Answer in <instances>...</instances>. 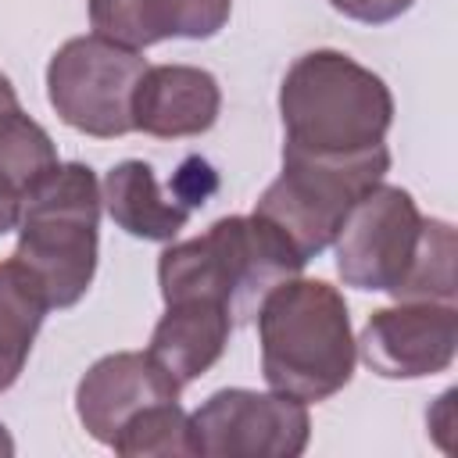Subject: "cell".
Wrapping results in <instances>:
<instances>
[{
  "label": "cell",
  "mask_w": 458,
  "mask_h": 458,
  "mask_svg": "<svg viewBox=\"0 0 458 458\" xmlns=\"http://www.w3.org/2000/svg\"><path fill=\"white\" fill-rule=\"evenodd\" d=\"M336 272L354 290H383L394 301L454 304V225L422 218L415 197L376 182L344 215L336 240Z\"/></svg>",
  "instance_id": "6da1fadb"
},
{
  "label": "cell",
  "mask_w": 458,
  "mask_h": 458,
  "mask_svg": "<svg viewBox=\"0 0 458 458\" xmlns=\"http://www.w3.org/2000/svg\"><path fill=\"white\" fill-rule=\"evenodd\" d=\"M308 261L258 215H225L200 236L172 243L157 258V286L165 304L215 301L233 326L254 322L265 297L301 276Z\"/></svg>",
  "instance_id": "7a4b0ae2"
},
{
  "label": "cell",
  "mask_w": 458,
  "mask_h": 458,
  "mask_svg": "<svg viewBox=\"0 0 458 458\" xmlns=\"http://www.w3.org/2000/svg\"><path fill=\"white\" fill-rule=\"evenodd\" d=\"M261 376L304 404L329 401L354 376V333L344 293L326 279H286L258 308Z\"/></svg>",
  "instance_id": "3957f363"
},
{
  "label": "cell",
  "mask_w": 458,
  "mask_h": 458,
  "mask_svg": "<svg viewBox=\"0 0 458 458\" xmlns=\"http://www.w3.org/2000/svg\"><path fill=\"white\" fill-rule=\"evenodd\" d=\"M286 143L318 157H351L383 147L394 122L390 86L340 50L301 54L279 86Z\"/></svg>",
  "instance_id": "277c9868"
},
{
  "label": "cell",
  "mask_w": 458,
  "mask_h": 458,
  "mask_svg": "<svg viewBox=\"0 0 458 458\" xmlns=\"http://www.w3.org/2000/svg\"><path fill=\"white\" fill-rule=\"evenodd\" d=\"M100 182L89 165L50 168L18 200L14 258L36 276L50 308H72L86 297L97 272Z\"/></svg>",
  "instance_id": "5b68a950"
},
{
  "label": "cell",
  "mask_w": 458,
  "mask_h": 458,
  "mask_svg": "<svg viewBox=\"0 0 458 458\" xmlns=\"http://www.w3.org/2000/svg\"><path fill=\"white\" fill-rule=\"evenodd\" d=\"M386 172V143L351 157H318L283 147V172L265 186V193L254 204V215L265 218L297 250V258L311 261L326 247H333L351 204L365 190L383 182Z\"/></svg>",
  "instance_id": "8992f818"
},
{
  "label": "cell",
  "mask_w": 458,
  "mask_h": 458,
  "mask_svg": "<svg viewBox=\"0 0 458 458\" xmlns=\"http://www.w3.org/2000/svg\"><path fill=\"white\" fill-rule=\"evenodd\" d=\"M147 72L140 50L118 47L97 32L61 43L47 64V97L75 132L114 140L132 132V93Z\"/></svg>",
  "instance_id": "52a82bcc"
},
{
  "label": "cell",
  "mask_w": 458,
  "mask_h": 458,
  "mask_svg": "<svg viewBox=\"0 0 458 458\" xmlns=\"http://www.w3.org/2000/svg\"><path fill=\"white\" fill-rule=\"evenodd\" d=\"M308 440V404L279 390H215L190 415V444L200 458H297Z\"/></svg>",
  "instance_id": "ba28073f"
},
{
  "label": "cell",
  "mask_w": 458,
  "mask_h": 458,
  "mask_svg": "<svg viewBox=\"0 0 458 458\" xmlns=\"http://www.w3.org/2000/svg\"><path fill=\"white\" fill-rule=\"evenodd\" d=\"M358 358L383 379L447 372L458 354V308L444 301H397L369 315L354 340Z\"/></svg>",
  "instance_id": "9c48e42d"
},
{
  "label": "cell",
  "mask_w": 458,
  "mask_h": 458,
  "mask_svg": "<svg viewBox=\"0 0 458 458\" xmlns=\"http://www.w3.org/2000/svg\"><path fill=\"white\" fill-rule=\"evenodd\" d=\"M179 383L147 351H114L86 369L75 386V411L82 429L107 444L118 429L157 401H179Z\"/></svg>",
  "instance_id": "30bf717a"
},
{
  "label": "cell",
  "mask_w": 458,
  "mask_h": 458,
  "mask_svg": "<svg viewBox=\"0 0 458 458\" xmlns=\"http://www.w3.org/2000/svg\"><path fill=\"white\" fill-rule=\"evenodd\" d=\"M218 79L193 64H147L132 93V129L157 140L200 136L218 122Z\"/></svg>",
  "instance_id": "8fae6325"
},
{
  "label": "cell",
  "mask_w": 458,
  "mask_h": 458,
  "mask_svg": "<svg viewBox=\"0 0 458 458\" xmlns=\"http://www.w3.org/2000/svg\"><path fill=\"white\" fill-rule=\"evenodd\" d=\"M233 333V318L215 301H175L165 304V315L157 318L150 333L147 354L179 383L200 379L225 351Z\"/></svg>",
  "instance_id": "7c38bea8"
},
{
  "label": "cell",
  "mask_w": 458,
  "mask_h": 458,
  "mask_svg": "<svg viewBox=\"0 0 458 458\" xmlns=\"http://www.w3.org/2000/svg\"><path fill=\"white\" fill-rule=\"evenodd\" d=\"M100 204L107 208L111 222L136 240H175L186 222L190 208L168 190L157 186V175L147 161H118L100 186Z\"/></svg>",
  "instance_id": "4fadbf2b"
},
{
  "label": "cell",
  "mask_w": 458,
  "mask_h": 458,
  "mask_svg": "<svg viewBox=\"0 0 458 458\" xmlns=\"http://www.w3.org/2000/svg\"><path fill=\"white\" fill-rule=\"evenodd\" d=\"M47 311L50 304L36 276L14 254L0 261V394L18 383Z\"/></svg>",
  "instance_id": "5bb4252c"
},
{
  "label": "cell",
  "mask_w": 458,
  "mask_h": 458,
  "mask_svg": "<svg viewBox=\"0 0 458 458\" xmlns=\"http://www.w3.org/2000/svg\"><path fill=\"white\" fill-rule=\"evenodd\" d=\"M57 147L50 132L29 118L21 107L0 114V190L11 197H25L50 168H57Z\"/></svg>",
  "instance_id": "9a60e30c"
},
{
  "label": "cell",
  "mask_w": 458,
  "mask_h": 458,
  "mask_svg": "<svg viewBox=\"0 0 458 458\" xmlns=\"http://www.w3.org/2000/svg\"><path fill=\"white\" fill-rule=\"evenodd\" d=\"M111 451L122 458H193L190 415L179 401H157L118 429Z\"/></svg>",
  "instance_id": "2e32d148"
},
{
  "label": "cell",
  "mask_w": 458,
  "mask_h": 458,
  "mask_svg": "<svg viewBox=\"0 0 458 458\" xmlns=\"http://www.w3.org/2000/svg\"><path fill=\"white\" fill-rule=\"evenodd\" d=\"M89 25L97 36L129 50L168 39L165 0H89Z\"/></svg>",
  "instance_id": "e0dca14e"
},
{
  "label": "cell",
  "mask_w": 458,
  "mask_h": 458,
  "mask_svg": "<svg viewBox=\"0 0 458 458\" xmlns=\"http://www.w3.org/2000/svg\"><path fill=\"white\" fill-rule=\"evenodd\" d=\"M233 0H165L168 36L179 39H211L225 29Z\"/></svg>",
  "instance_id": "ac0fdd59"
},
{
  "label": "cell",
  "mask_w": 458,
  "mask_h": 458,
  "mask_svg": "<svg viewBox=\"0 0 458 458\" xmlns=\"http://www.w3.org/2000/svg\"><path fill=\"white\" fill-rule=\"evenodd\" d=\"M215 190H218V179H215L211 165L200 161V157H190V161L179 168L175 186H172V193H175L190 211L200 208V204H208V197H211Z\"/></svg>",
  "instance_id": "d6986e66"
},
{
  "label": "cell",
  "mask_w": 458,
  "mask_h": 458,
  "mask_svg": "<svg viewBox=\"0 0 458 458\" xmlns=\"http://www.w3.org/2000/svg\"><path fill=\"white\" fill-rule=\"evenodd\" d=\"M333 11H340L351 21L361 25H386L394 18H401L415 0H329Z\"/></svg>",
  "instance_id": "ffe728a7"
},
{
  "label": "cell",
  "mask_w": 458,
  "mask_h": 458,
  "mask_svg": "<svg viewBox=\"0 0 458 458\" xmlns=\"http://www.w3.org/2000/svg\"><path fill=\"white\" fill-rule=\"evenodd\" d=\"M14 225H18V197H11V193L0 190V236L11 233Z\"/></svg>",
  "instance_id": "44dd1931"
},
{
  "label": "cell",
  "mask_w": 458,
  "mask_h": 458,
  "mask_svg": "<svg viewBox=\"0 0 458 458\" xmlns=\"http://www.w3.org/2000/svg\"><path fill=\"white\" fill-rule=\"evenodd\" d=\"M11 107H18V93H14L11 79L0 72V114H4V111H11Z\"/></svg>",
  "instance_id": "7402d4cb"
},
{
  "label": "cell",
  "mask_w": 458,
  "mask_h": 458,
  "mask_svg": "<svg viewBox=\"0 0 458 458\" xmlns=\"http://www.w3.org/2000/svg\"><path fill=\"white\" fill-rule=\"evenodd\" d=\"M11 454H14V440H11V433L0 422V458H11Z\"/></svg>",
  "instance_id": "603a6c76"
}]
</instances>
